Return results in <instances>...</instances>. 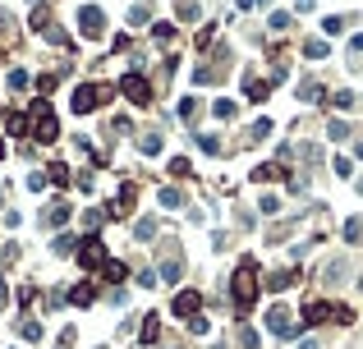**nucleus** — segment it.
I'll use <instances>...</instances> for the list:
<instances>
[{
    "instance_id": "3",
    "label": "nucleus",
    "mask_w": 363,
    "mask_h": 349,
    "mask_svg": "<svg viewBox=\"0 0 363 349\" xmlns=\"http://www.w3.org/2000/svg\"><path fill=\"white\" fill-rule=\"evenodd\" d=\"M106 97H110V88H102V83H83V88H74V97H69V110H74V115H92Z\"/></svg>"
},
{
    "instance_id": "27",
    "label": "nucleus",
    "mask_w": 363,
    "mask_h": 349,
    "mask_svg": "<svg viewBox=\"0 0 363 349\" xmlns=\"http://www.w3.org/2000/svg\"><path fill=\"white\" fill-rule=\"evenodd\" d=\"M345 239H349V243H363V216L345 221Z\"/></svg>"
},
{
    "instance_id": "6",
    "label": "nucleus",
    "mask_w": 363,
    "mask_h": 349,
    "mask_svg": "<svg viewBox=\"0 0 363 349\" xmlns=\"http://www.w3.org/2000/svg\"><path fill=\"white\" fill-rule=\"evenodd\" d=\"M78 262H83V267H102V262H106L102 234H83V239H78Z\"/></svg>"
},
{
    "instance_id": "2",
    "label": "nucleus",
    "mask_w": 363,
    "mask_h": 349,
    "mask_svg": "<svg viewBox=\"0 0 363 349\" xmlns=\"http://www.w3.org/2000/svg\"><path fill=\"white\" fill-rule=\"evenodd\" d=\"M28 134L37 138V143H56V138H60V120H56V110L46 106V101H37V106H32Z\"/></svg>"
},
{
    "instance_id": "8",
    "label": "nucleus",
    "mask_w": 363,
    "mask_h": 349,
    "mask_svg": "<svg viewBox=\"0 0 363 349\" xmlns=\"http://www.w3.org/2000/svg\"><path fill=\"white\" fill-rule=\"evenodd\" d=\"M170 308H175V317H198V308H202V294H198V289H180Z\"/></svg>"
},
{
    "instance_id": "47",
    "label": "nucleus",
    "mask_w": 363,
    "mask_h": 349,
    "mask_svg": "<svg viewBox=\"0 0 363 349\" xmlns=\"http://www.w3.org/2000/svg\"><path fill=\"white\" fill-rule=\"evenodd\" d=\"M10 304V285H5V280H0V308Z\"/></svg>"
},
{
    "instance_id": "4",
    "label": "nucleus",
    "mask_w": 363,
    "mask_h": 349,
    "mask_svg": "<svg viewBox=\"0 0 363 349\" xmlns=\"http://www.w3.org/2000/svg\"><path fill=\"white\" fill-rule=\"evenodd\" d=\"M262 322H267V331H272L276 340H294V335L303 331V322H294V317H290V313H285L281 304H276V308H272V313H267Z\"/></svg>"
},
{
    "instance_id": "13",
    "label": "nucleus",
    "mask_w": 363,
    "mask_h": 349,
    "mask_svg": "<svg viewBox=\"0 0 363 349\" xmlns=\"http://www.w3.org/2000/svg\"><path fill=\"white\" fill-rule=\"evenodd\" d=\"M102 276H106L110 285H120L124 276H129V267H124V262H115V258H106V262H102Z\"/></svg>"
},
{
    "instance_id": "31",
    "label": "nucleus",
    "mask_w": 363,
    "mask_h": 349,
    "mask_svg": "<svg viewBox=\"0 0 363 349\" xmlns=\"http://www.w3.org/2000/svg\"><path fill=\"white\" fill-rule=\"evenodd\" d=\"M331 106H336V110H354V92H336Z\"/></svg>"
},
{
    "instance_id": "12",
    "label": "nucleus",
    "mask_w": 363,
    "mask_h": 349,
    "mask_svg": "<svg viewBox=\"0 0 363 349\" xmlns=\"http://www.w3.org/2000/svg\"><path fill=\"white\" fill-rule=\"evenodd\" d=\"M244 92H248V101H267V97H272V83H267V78H248Z\"/></svg>"
},
{
    "instance_id": "51",
    "label": "nucleus",
    "mask_w": 363,
    "mask_h": 349,
    "mask_svg": "<svg viewBox=\"0 0 363 349\" xmlns=\"http://www.w3.org/2000/svg\"><path fill=\"white\" fill-rule=\"evenodd\" d=\"M0 161H5V138H0Z\"/></svg>"
},
{
    "instance_id": "46",
    "label": "nucleus",
    "mask_w": 363,
    "mask_h": 349,
    "mask_svg": "<svg viewBox=\"0 0 363 349\" xmlns=\"http://www.w3.org/2000/svg\"><path fill=\"white\" fill-rule=\"evenodd\" d=\"M294 10H299V14H308V10H313V0H294Z\"/></svg>"
},
{
    "instance_id": "25",
    "label": "nucleus",
    "mask_w": 363,
    "mask_h": 349,
    "mask_svg": "<svg viewBox=\"0 0 363 349\" xmlns=\"http://www.w3.org/2000/svg\"><path fill=\"white\" fill-rule=\"evenodd\" d=\"M235 110H239V106H235V101H226V97H221V101H212V115H216V120H235Z\"/></svg>"
},
{
    "instance_id": "41",
    "label": "nucleus",
    "mask_w": 363,
    "mask_h": 349,
    "mask_svg": "<svg viewBox=\"0 0 363 349\" xmlns=\"http://www.w3.org/2000/svg\"><path fill=\"white\" fill-rule=\"evenodd\" d=\"M239 345L244 349H257V331H248V326H244V331H239Z\"/></svg>"
},
{
    "instance_id": "33",
    "label": "nucleus",
    "mask_w": 363,
    "mask_h": 349,
    "mask_svg": "<svg viewBox=\"0 0 363 349\" xmlns=\"http://www.w3.org/2000/svg\"><path fill=\"white\" fill-rule=\"evenodd\" d=\"M345 28H349V19H327V23H322L327 37H336V32H345Z\"/></svg>"
},
{
    "instance_id": "15",
    "label": "nucleus",
    "mask_w": 363,
    "mask_h": 349,
    "mask_svg": "<svg viewBox=\"0 0 363 349\" xmlns=\"http://www.w3.org/2000/svg\"><path fill=\"white\" fill-rule=\"evenodd\" d=\"M5 129H10L14 138H28V115H19V110H10V115H5Z\"/></svg>"
},
{
    "instance_id": "21",
    "label": "nucleus",
    "mask_w": 363,
    "mask_h": 349,
    "mask_svg": "<svg viewBox=\"0 0 363 349\" xmlns=\"http://www.w3.org/2000/svg\"><path fill=\"white\" fill-rule=\"evenodd\" d=\"M303 56H308V60H327V42H322V37H308V42H303Z\"/></svg>"
},
{
    "instance_id": "36",
    "label": "nucleus",
    "mask_w": 363,
    "mask_h": 349,
    "mask_svg": "<svg viewBox=\"0 0 363 349\" xmlns=\"http://www.w3.org/2000/svg\"><path fill=\"white\" fill-rule=\"evenodd\" d=\"M180 19H184V23H194V19H198V0H180Z\"/></svg>"
},
{
    "instance_id": "7",
    "label": "nucleus",
    "mask_w": 363,
    "mask_h": 349,
    "mask_svg": "<svg viewBox=\"0 0 363 349\" xmlns=\"http://www.w3.org/2000/svg\"><path fill=\"white\" fill-rule=\"evenodd\" d=\"M78 32H83V37H102V32H106V14H102L97 5H83V10H78Z\"/></svg>"
},
{
    "instance_id": "18",
    "label": "nucleus",
    "mask_w": 363,
    "mask_h": 349,
    "mask_svg": "<svg viewBox=\"0 0 363 349\" xmlns=\"http://www.w3.org/2000/svg\"><path fill=\"white\" fill-rule=\"evenodd\" d=\"M69 180H74V175H69V166H60V161H51V166H46V184H60V189H65Z\"/></svg>"
},
{
    "instance_id": "43",
    "label": "nucleus",
    "mask_w": 363,
    "mask_h": 349,
    "mask_svg": "<svg viewBox=\"0 0 363 349\" xmlns=\"http://www.w3.org/2000/svg\"><path fill=\"white\" fill-rule=\"evenodd\" d=\"M51 88H56V74H42V78H37V92H42V97H46Z\"/></svg>"
},
{
    "instance_id": "11",
    "label": "nucleus",
    "mask_w": 363,
    "mask_h": 349,
    "mask_svg": "<svg viewBox=\"0 0 363 349\" xmlns=\"http://www.w3.org/2000/svg\"><path fill=\"white\" fill-rule=\"evenodd\" d=\"M294 280H299V272H290V267H285V272H272V276H267V289H272V294H281V289H290Z\"/></svg>"
},
{
    "instance_id": "9",
    "label": "nucleus",
    "mask_w": 363,
    "mask_h": 349,
    "mask_svg": "<svg viewBox=\"0 0 363 349\" xmlns=\"http://www.w3.org/2000/svg\"><path fill=\"white\" fill-rule=\"evenodd\" d=\"M318 322H331V304H303V326H318Z\"/></svg>"
},
{
    "instance_id": "10",
    "label": "nucleus",
    "mask_w": 363,
    "mask_h": 349,
    "mask_svg": "<svg viewBox=\"0 0 363 349\" xmlns=\"http://www.w3.org/2000/svg\"><path fill=\"white\" fill-rule=\"evenodd\" d=\"M42 221H46V226H51V230H60L65 221H69V202H51V207H46V216H42Z\"/></svg>"
},
{
    "instance_id": "50",
    "label": "nucleus",
    "mask_w": 363,
    "mask_h": 349,
    "mask_svg": "<svg viewBox=\"0 0 363 349\" xmlns=\"http://www.w3.org/2000/svg\"><path fill=\"white\" fill-rule=\"evenodd\" d=\"M354 156H363V138H359V143H354Z\"/></svg>"
},
{
    "instance_id": "52",
    "label": "nucleus",
    "mask_w": 363,
    "mask_h": 349,
    "mask_svg": "<svg viewBox=\"0 0 363 349\" xmlns=\"http://www.w3.org/2000/svg\"><path fill=\"white\" fill-rule=\"evenodd\" d=\"M0 207H5V189H0Z\"/></svg>"
},
{
    "instance_id": "24",
    "label": "nucleus",
    "mask_w": 363,
    "mask_h": 349,
    "mask_svg": "<svg viewBox=\"0 0 363 349\" xmlns=\"http://www.w3.org/2000/svg\"><path fill=\"white\" fill-rule=\"evenodd\" d=\"M156 276H161V280H180V276H184L180 258H166V262H161V272H156Z\"/></svg>"
},
{
    "instance_id": "40",
    "label": "nucleus",
    "mask_w": 363,
    "mask_h": 349,
    "mask_svg": "<svg viewBox=\"0 0 363 349\" xmlns=\"http://www.w3.org/2000/svg\"><path fill=\"white\" fill-rule=\"evenodd\" d=\"M331 166H336V175H340V180H345V175H349V170H354V161H349V156H336V161H331Z\"/></svg>"
},
{
    "instance_id": "22",
    "label": "nucleus",
    "mask_w": 363,
    "mask_h": 349,
    "mask_svg": "<svg viewBox=\"0 0 363 349\" xmlns=\"http://www.w3.org/2000/svg\"><path fill=\"white\" fill-rule=\"evenodd\" d=\"M138 152L156 156V152H161V134H143V138H138Z\"/></svg>"
},
{
    "instance_id": "23",
    "label": "nucleus",
    "mask_w": 363,
    "mask_h": 349,
    "mask_svg": "<svg viewBox=\"0 0 363 349\" xmlns=\"http://www.w3.org/2000/svg\"><path fill=\"white\" fill-rule=\"evenodd\" d=\"M143 345H152V340H156V335H161V326H156V313H148V317H143Z\"/></svg>"
},
{
    "instance_id": "44",
    "label": "nucleus",
    "mask_w": 363,
    "mask_h": 349,
    "mask_svg": "<svg viewBox=\"0 0 363 349\" xmlns=\"http://www.w3.org/2000/svg\"><path fill=\"white\" fill-rule=\"evenodd\" d=\"M267 28H276V32H285V28H290V14H272V23H267Z\"/></svg>"
},
{
    "instance_id": "29",
    "label": "nucleus",
    "mask_w": 363,
    "mask_h": 349,
    "mask_svg": "<svg viewBox=\"0 0 363 349\" xmlns=\"http://www.w3.org/2000/svg\"><path fill=\"white\" fill-rule=\"evenodd\" d=\"M267 134H272V120H257L253 129H248V143H262Z\"/></svg>"
},
{
    "instance_id": "37",
    "label": "nucleus",
    "mask_w": 363,
    "mask_h": 349,
    "mask_svg": "<svg viewBox=\"0 0 363 349\" xmlns=\"http://www.w3.org/2000/svg\"><path fill=\"white\" fill-rule=\"evenodd\" d=\"M198 147H202V152H212V156H216V152H221V143H216V138H212V134H198Z\"/></svg>"
},
{
    "instance_id": "28",
    "label": "nucleus",
    "mask_w": 363,
    "mask_h": 349,
    "mask_svg": "<svg viewBox=\"0 0 363 349\" xmlns=\"http://www.w3.org/2000/svg\"><path fill=\"white\" fill-rule=\"evenodd\" d=\"M156 202H161V207H184L180 189H161V193H156Z\"/></svg>"
},
{
    "instance_id": "16",
    "label": "nucleus",
    "mask_w": 363,
    "mask_h": 349,
    "mask_svg": "<svg viewBox=\"0 0 363 349\" xmlns=\"http://www.w3.org/2000/svg\"><path fill=\"white\" fill-rule=\"evenodd\" d=\"M42 37H46V42H51V46H69V32H65L60 23H56V19H51V23H46V28H42Z\"/></svg>"
},
{
    "instance_id": "32",
    "label": "nucleus",
    "mask_w": 363,
    "mask_h": 349,
    "mask_svg": "<svg viewBox=\"0 0 363 349\" xmlns=\"http://www.w3.org/2000/svg\"><path fill=\"white\" fill-rule=\"evenodd\" d=\"M74 248H78V243H74V234H60V239H56V253H60V258H69Z\"/></svg>"
},
{
    "instance_id": "42",
    "label": "nucleus",
    "mask_w": 363,
    "mask_h": 349,
    "mask_svg": "<svg viewBox=\"0 0 363 349\" xmlns=\"http://www.w3.org/2000/svg\"><path fill=\"white\" fill-rule=\"evenodd\" d=\"M152 32H156L161 42H170V37H175V23H156V28H152Z\"/></svg>"
},
{
    "instance_id": "17",
    "label": "nucleus",
    "mask_w": 363,
    "mask_h": 349,
    "mask_svg": "<svg viewBox=\"0 0 363 349\" xmlns=\"http://www.w3.org/2000/svg\"><path fill=\"white\" fill-rule=\"evenodd\" d=\"M134 202H138V189H134V184H120V197H115V212H129V207H134Z\"/></svg>"
},
{
    "instance_id": "1",
    "label": "nucleus",
    "mask_w": 363,
    "mask_h": 349,
    "mask_svg": "<svg viewBox=\"0 0 363 349\" xmlns=\"http://www.w3.org/2000/svg\"><path fill=\"white\" fill-rule=\"evenodd\" d=\"M230 299H235V308H239V313H248V308L257 304V262H253V258H244L239 267H235Z\"/></svg>"
},
{
    "instance_id": "39",
    "label": "nucleus",
    "mask_w": 363,
    "mask_h": 349,
    "mask_svg": "<svg viewBox=\"0 0 363 349\" xmlns=\"http://www.w3.org/2000/svg\"><path fill=\"white\" fill-rule=\"evenodd\" d=\"M327 134H331V138H349V124L345 120H331V124H327Z\"/></svg>"
},
{
    "instance_id": "48",
    "label": "nucleus",
    "mask_w": 363,
    "mask_h": 349,
    "mask_svg": "<svg viewBox=\"0 0 363 349\" xmlns=\"http://www.w3.org/2000/svg\"><path fill=\"white\" fill-rule=\"evenodd\" d=\"M5 28H10V14H5V10H0V32H5Z\"/></svg>"
},
{
    "instance_id": "35",
    "label": "nucleus",
    "mask_w": 363,
    "mask_h": 349,
    "mask_svg": "<svg viewBox=\"0 0 363 349\" xmlns=\"http://www.w3.org/2000/svg\"><path fill=\"white\" fill-rule=\"evenodd\" d=\"M19 335H23V340H37V335H42V326H37L32 317H23V326H19Z\"/></svg>"
},
{
    "instance_id": "5",
    "label": "nucleus",
    "mask_w": 363,
    "mask_h": 349,
    "mask_svg": "<svg viewBox=\"0 0 363 349\" xmlns=\"http://www.w3.org/2000/svg\"><path fill=\"white\" fill-rule=\"evenodd\" d=\"M120 92L129 97V101H134V106H152V83H148L143 74H138V69L120 78Z\"/></svg>"
},
{
    "instance_id": "45",
    "label": "nucleus",
    "mask_w": 363,
    "mask_h": 349,
    "mask_svg": "<svg viewBox=\"0 0 363 349\" xmlns=\"http://www.w3.org/2000/svg\"><path fill=\"white\" fill-rule=\"evenodd\" d=\"M359 51H363V32H359V37H354V42H349V60H354Z\"/></svg>"
},
{
    "instance_id": "30",
    "label": "nucleus",
    "mask_w": 363,
    "mask_h": 349,
    "mask_svg": "<svg viewBox=\"0 0 363 349\" xmlns=\"http://www.w3.org/2000/svg\"><path fill=\"white\" fill-rule=\"evenodd\" d=\"M180 120H184V124L198 120V101H194V97H184V101H180Z\"/></svg>"
},
{
    "instance_id": "19",
    "label": "nucleus",
    "mask_w": 363,
    "mask_h": 349,
    "mask_svg": "<svg viewBox=\"0 0 363 349\" xmlns=\"http://www.w3.org/2000/svg\"><path fill=\"white\" fill-rule=\"evenodd\" d=\"M281 175H285V166H281V161H272V166H257V170H253V180H257V184H272V180H281Z\"/></svg>"
},
{
    "instance_id": "53",
    "label": "nucleus",
    "mask_w": 363,
    "mask_h": 349,
    "mask_svg": "<svg viewBox=\"0 0 363 349\" xmlns=\"http://www.w3.org/2000/svg\"><path fill=\"white\" fill-rule=\"evenodd\" d=\"M354 189H359V193H363V180H359V184H354Z\"/></svg>"
},
{
    "instance_id": "34",
    "label": "nucleus",
    "mask_w": 363,
    "mask_h": 349,
    "mask_svg": "<svg viewBox=\"0 0 363 349\" xmlns=\"http://www.w3.org/2000/svg\"><path fill=\"white\" fill-rule=\"evenodd\" d=\"M28 83H32V78L23 74V69H10V88H14V92H23V88H28Z\"/></svg>"
},
{
    "instance_id": "20",
    "label": "nucleus",
    "mask_w": 363,
    "mask_h": 349,
    "mask_svg": "<svg viewBox=\"0 0 363 349\" xmlns=\"http://www.w3.org/2000/svg\"><path fill=\"white\" fill-rule=\"evenodd\" d=\"M92 299H97V289H92V285H74V289H69V304H78V308H88Z\"/></svg>"
},
{
    "instance_id": "38",
    "label": "nucleus",
    "mask_w": 363,
    "mask_h": 349,
    "mask_svg": "<svg viewBox=\"0 0 363 349\" xmlns=\"http://www.w3.org/2000/svg\"><path fill=\"white\" fill-rule=\"evenodd\" d=\"M134 234H138V239H152V234H156V221H138Z\"/></svg>"
},
{
    "instance_id": "49",
    "label": "nucleus",
    "mask_w": 363,
    "mask_h": 349,
    "mask_svg": "<svg viewBox=\"0 0 363 349\" xmlns=\"http://www.w3.org/2000/svg\"><path fill=\"white\" fill-rule=\"evenodd\" d=\"M253 5H257V0H239V10H253Z\"/></svg>"
},
{
    "instance_id": "26",
    "label": "nucleus",
    "mask_w": 363,
    "mask_h": 349,
    "mask_svg": "<svg viewBox=\"0 0 363 349\" xmlns=\"http://www.w3.org/2000/svg\"><path fill=\"white\" fill-rule=\"evenodd\" d=\"M331 322H336V326H349V322H354V308H345V304H331Z\"/></svg>"
},
{
    "instance_id": "14",
    "label": "nucleus",
    "mask_w": 363,
    "mask_h": 349,
    "mask_svg": "<svg viewBox=\"0 0 363 349\" xmlns=\"http://www.w3.org/2000/svg\"><path fill=\"white\" fill-rule=\"evenodd\" d=\"M322 97H327V92H322L318 78H303L299 83V101H322Z\"/></svg>"
}]
</instances>
